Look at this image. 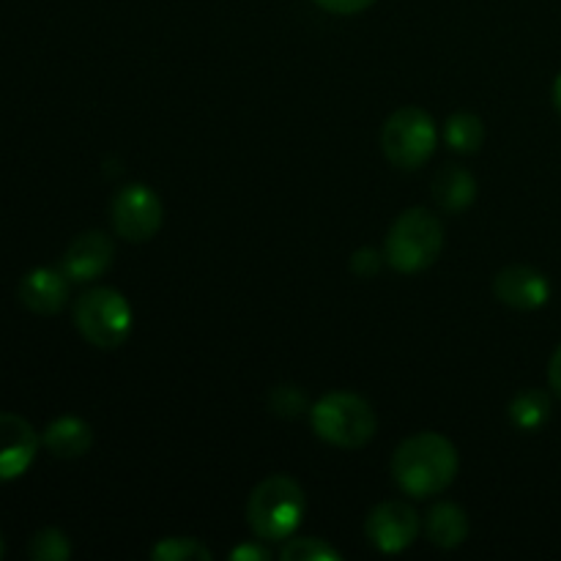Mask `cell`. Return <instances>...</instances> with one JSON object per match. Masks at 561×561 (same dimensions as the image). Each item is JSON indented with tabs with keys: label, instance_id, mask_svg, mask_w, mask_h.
Masks as SVG:
<instances>
[{
	"label": "cell",
	"instance_id": "6da1fadb",
	"mask_svg": "<svg viewBox=\"0 0 561 561\" xmlns=\"http://www.w3.org/2000/svg\"><path fill=\"white\" fill-rule=\"evenodd\" d=\"M458 449L442 433H416L405 438L392 458V477L403 493L414 499L447 491L458 477Z\"/></svg>",
	"mask_w": 561,
	"mask_h": 561
},
{
	"label": "cell",
	"instance_id": "7a4b0ae2",
	"mask_svg": "<svg viewBox=\"0 0 561 561\" xmlns=\"http://www.w3.org/2000/svg\"><path fill=\"white\" fill-rule=\"evenodd\" d=\"M307 499L299 482L288 474H272L255 485L247 502V520L257 540L283 542L299 529Z\"/></svg>",
	"mask_w": 561,
	"mask_h": 561
},
{
	"label": "cell",
	"instance_id": "3957f363",
	"mask_svg": "<svg viewBox=\"0 0 561 561\" xmlns=\"http://www.w3.org/2000/svg\"><path fill=\"white\" fill-rule=\"evenodd\" d=\"M444 247L442 219L427 208H405L389 228L383 257L400 274L425 272L436 263Z\"/></svg>",
	"mask_w": 561,
	"mask_h": 561
},
{
	"label": "cell",
	"instance_id": "277c9868",
	"mask_svg": "<svg viewBox=\"0 0 561 561\" xmlns=\"http://www.w3.org/2000/svg\"><path fill=\"white\" fill-rule=\"evenodd\" d=\"M310 425L321 442L359 449L376 436V411L354 392H329L310 409Z\"/></svg>",
	"mask_w": 561,
	"mask_h": 561
},
{
	"label": "cell",
	"instance_id": "5b68a950",
	"mask_svg": "<svg viewBox=\"0 0 561 561\" xmlns=\"http://www.w3.org/2000/svg\"><path fill=\"white\" fill-rule=\"evenodd\" d=\"M131 307L115 288H91L77 299L75 323L82 337L96 348H118L131 334Z\"/></svg>",
	"mask_w": 561,
	"mask_h": 561
},
{
	"label": "cell",
	"instance_id": "8992f818",
	"mask_svg": "<svg viewBox=\"0 0 561 561\" xmlns=\"http://www.w3.org/2000/svg\"><path fill=\"white\" fill-rule=\"evenodd\" d=\"M438 131L422 107H400L383 124V157L400 170H416L436 151Z\"/></svg>",
	"mask_w": 561,
	"mask_h": 561
},
{
	"label": "cell",
	"instance_id": "52a82bcc",
	"mask_svg": "<svg viewBox=\"0 0 561 561\" xmlns=\"http://www.w3.org/2000/svg\"><path fill=\"white\" fill-rule=\"evenodd\" d=\"M164 219L162 201L146 184H126L115 192L110 203V222L113 230L126 241H148L159 233Z\"/></svg>",
	"mask_w": 561,
	"mask_h": 561
},
{
	"label": "cell",
	"instance_id": "ba28073f",
	"mask_svg": "<svg viewBox=\"0 0 561 561\" xmlns=\"http://www.w3.org/2000/svg\"><path fill=\"white\" fill-rule=\"evenodd\" d=\"M416 531H420V515L400 499L376 504L365 520L367 540L381 553L405 551L416 540Z\"/></svg>",
	"mask_w": 561,
	"mask_h": 561
},
{
	"label": "cell",
	"instance_id": "9c48e42d",
	"mask_svg": "<svg viewBox=\"0 0 561 561\" xmlns=\"http://www.w3.org/2000/svg\"><path fill=\"white\" fill-rule=\"evenodd\" d=\"M38 433L20 414L0 411V482H11L25 474L38 453Z\"/></svg>",
	"mask_w": 561,
	"mask_h": 561
},
{
	"label": "cell",
	"instance_id": "30bf717a",
	"mask_svg": "<svg viewBox=\"0 0 561 561\" xmlns=\"http://www.w3.org/2000/svg\"><path fill=\"white\" fill-rule=\"evenodd\" d=\"M115 255V244L107 233L102 230H88V233L77 236L69 247H66L64 257H60V268L71 283H91V279L102 277L110 268Z\"/></svg>",
	"mask_w": 561,
	"mask_h": 561
},
{
	"label": "cell",
	"instance_id": "8fae6325",
	"mask_svg": "<svg viewBox=\"0 0 561 561\" xmlns=\"http://www.w3.org/2000/svg\"><path fill=\"white\" fill-rule=\"evenodd\" d=\"M69 285L71 279L60 266H38L20 279L16 296H20V305L33 316H58L69 301Z\"/></svg>",
	"mask_w": 561,
	"mask_h": 561
},
{
	"label": "cell",
	"instance_id": "7c38bea8",
	"mask_svg": "<svg viewBox=\"0 0 561 561\" xmlns=\"http://www.w3.org/2000/svg\"><path fill=\"white\" fill-rule=\"evenodd\" d=\"M493 294L513 310H540L551 299V283L531 266H507L493 279Z\"/></svg>",
	"mask_w": 561,
	"mask_h": 561
},
{
	"label": "cell",
	"instance_id": "4fadbf2b",
	"mask_svg": "<svg viewBox=\"0 0 561 561\" xmlns=\"http://www.w3.org/2000/svg\"><path fill=\"white\" fill-rule=\"evenodd\" d=\"M42 444L49 455L60 460H75L91 449L93 431L80 416H58L42 433Z\"/></svg>",
	"mask_w": 561,
	"mask_h": 561
},
{
	"label": "cell",
	"instance_id": "5bb4252c",
	"mask_svg": "<svg viewBox=\"0 0 561 561\" xmlns=\"http://www.w3.org/2000/svg\"><path fill=\"white\" fill-rule=\"evenodd\" d=\"M477 181L474 175L458 164H444L433 179V201L442 211L460 214L474 203Z\"/></svg>",
	"mask_w": 561,
	"mask_h": 561
},
{
	"label": "cell",
	"instance_id": "9a60e30c",
	"mask_svg": "<svg viewBox=\"0 0 561 561\" xmlns=\"http://www.w3.org/2000/svg\"><path fill=\"white\" fill-rule=\"evenodd\" d=\"M425 531H427V540L433 546L444 548H458L463 546L466 537H469V515H466L463 507L453 502H438L436 507H431L425 518Z\"/></svg>",
	"mask_w": 561,
	"mask_h": 561
},
{
	"label": "cell",
	"instance_id": "2e32d148",
	"mask_svg": "<svg viewBox=\"0 0 561 561\" xmlns=\"http://www.w3.org/2000/svg\"><path fill=\"white\" fill-rule=\"evenodd\" d=\"M510 420H513L518 431H540L551 420V398L542 389H524L510 403Z\"/></svg>",
	"mask_w": 561,
	"mask_h": 561
},
{
	"label": "cell",
	"instance_id": "e0dca14e",
	"mask_svg": "<svg viewBox=\"0 0 561 561\" xmlns=\"http://www.w3.org/2000/svg\"><path fill=\"white\" fill-rule=\"evenodd\" d=\"M444 140L458 153H477L485 142V126L474 113H455L444 124Z\"/></svg>",
	"mask_w": 561,
	"mask_h": 561
},
{
	"label": "cell",
	"instance_id": "ac0fdd59",
	"mask_svg": "<svg viewBox=\"0 0 561 561\" xmlns=\"http://www.w3.org/2000/svg\"><path fill=\"white\" fill-rule=\"evenodd\" d=\"M151 557L159 561H208L211 551L195 537H164L151 548Z\"/></svg>",
	"mask_w": 561,
	"mask_h": 561
},
{
	"label": "cell",
	"instance_id": "d6986e66",
	"mask_svg": "<svg viewBox=\"0 0 561 561\" xmlns=\"http://www.w3.org/2000/svg\"><path fill=\"white\" fill-rule=\"evenodd\" d=\"M279 557L285 561H337L340 551L321 537H294L283 546Z\"/></svg>",
	"mask_w": 561,
	"mask_h": 561
},
{
	"label": "cell",
	"instance_id": "ffe728a7",
	"mask_svg": "<svg viewBox=\"0 0 561 561\" xmlns=\"http://www.w3.org/2000/svg\"><path fill=\"white\" fill-rule=\"evenodd\" d=\"M27 553H31V559L36 561H66L71 557V542L64 531L47 526V529L33 535L31 546H27Z\"/></svg>",
	"mask_w": 561,
	"mask_h": 561
},
{
	"label": "cell",
	"instance_id": "44dd1931",
	"mask_svg": "<svg viewBox=\"0 0 561 561\" xmlns=\"http://www.w3.org/2000/svg\"><path fill=\"white\" fill-rule=\"evenodd\" d=\"M268 409L277 416H285V420H294V416H301L307 409V394L301 392L294 383H279V387L272 389L268 394Z\"/></svg>",
	"mask_w": 561,
	"mask_h": 561
},
{
	"label": "cell",
	"instance_id": "7402d4cb",
	"mask_svg": "<svg viewBox=\"0 0 561 561\" xmlns=\"http://www.w3.org/2000/svg\"><path fill=\"white\" fill-rule=\"evenodd\" d=\"M383 266V252L373 250V247H359L351 257V268H354L356 277H376Z\"/></svg>",
	"mask_w": 561,
	"mask_h": 561
},
{
	"label": "cell",
	"instance_id": "603a6c76",
	"mask_svg": "<svg viewBox=\"0 0 561 561\" xmlns=\"http://www.w3.org/2000/svg\"><path fill=\"white\" fill-rule=\"evenodd\" d=\"M318 9L329 11V14L337 16H351V14H362L365 9H370L376 0H312Z\"/></svg>",
	"mask_w": 561,
	"mask_h": 561
},
{
	"label": "cell",
	"instance_id": "cb8c5ba5",
	"mask_svg": "<svg viewBox=\"0 0 561 561\" xmlns=\"http://www.w3.org/2000/svg\"><path fill=\"white\" fill-rule=\"evenodd\" d=\"M230 559L236 561H266L268 551L261 548V542H247V546H239L236 551H230Z\"/></svg>",
	"mask_w": 561,
	"mask_h": 561
},
{
	"label": "cell",
	"instance_id": "d4e9b609",
	"mask_svg": "<svg viewBox=\"0 0 561 561\" xmlns=\"http://www.w3.org/2000/svg\"><path fill=\"white\" fill-rule=\"evenodd\" d=\"M548 383H551L553 394L561 400V345L553 351L551 356V365H548Z\"/></svg>",
	"mask_w": 561,
	"mask_h": 561
},
{
	"label": "cell",
	"instance_id": "484cf974",
	"mask_svg": "<svg viewBox=\"0 0 561 561\" xmlns=\"http://www.w3.org/2000/svg\"><path fill=\"white\" fill-rule=\"evenodd\" d=\"M553 107H557V113L561 118V71L557 75V80H553Z\"/></svg>",
	"mask_w": 561,
	"mask_h": 561
},
{
	"label": "cell",
	"instance_id": "4316f807",
	"mask_svg": "<svg viewBox=\"0 0 561 561\" xmlns=\"http://www.w3.org/2000/svg\"><path fill=\"white\" fill-rule=\"evenodd\" d=\"M3 551H5V546H3V537H0V559H3Z\"/></svg>",
	"mask_w": 561,
	"mask_h": 561
}]
</instances>
